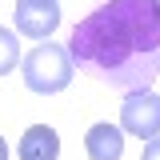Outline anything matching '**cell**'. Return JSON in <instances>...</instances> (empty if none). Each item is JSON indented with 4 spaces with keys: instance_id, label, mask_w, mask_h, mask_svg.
<instances>
[{
    "instance_id": "9",
    "label": "cell",
    "mask_w": 160,
    "mask_h": 160,
    "mask_svg": "<svg viewBox=\"0 0 160 160\" xmlns=\"http://www.w3.org/2000/svg\"><path fill=\"white\" fill-rule=\"evenodd\" d=\"M0 160H8V140L0 136Z\"/></svg>"
},
{
    "instance_id": "7",
    "label": "cell",
    "mask_w": 160,
    "mask_h": 160,
    "mask_svg": "<svg viewBox=\"0 0 160 160\" xmlns=\"http://www.w3.org/2000/svg\"><path fill=\"white\" fill-rule=\"evenodd\" d=\"M16 64H20V40H16V32H8L0 24V76H8Z\"/></svg>"
},
{
    "instance_id": "5",
    "label": "cell",
    "mask_w": 160,
    "mask_h": 160,
    "mask_svg": "<svg viewBox=\"0 0 160 160\" xmlns=\"http://www.w3.org/2000/svg\"><path fill=\"white\" fill-rule=\"evenodd\" d=\"M84 152H88V160H120L124 156V128L108 124V120L92 124L84 132Z\"/></svg>"
},
{
    "instance_id": "6",
    "label": "cell",
    "mask_w": 160,
    "mask_h": 160,
    "mask_svg": "<svg viewBox=\"0 0 160 160\" xmlns=\"http://www.w3.org/2000/svg\"><path fill=\"white\" fill-rule=\"evenodd\" d=\"M16 156L20 160H56L60 156V136L56 128H48V124H32L16 144Z\"/></svg>"
},
{
    "instance_id": "2",
    "label": "cell",
    "mask_w": 160,
    "mask_h": 160,
    "mask_svg": "<svg viewBox=\"0 0 160 160\" xmlns=\"http://www.w3.org/2000/svg\"><path fill=\"white\" fill-rule=\"evenodd\" d=\"M72 72H76V64H72V56H68V44H52V40H40L36 48L20 60L24 88L36 92V96L64 92V88L72 84Z\"/></svg>"
},
{
    "instance_id": "3",
    "label": "cell",
    "mask_w": 160,
    "mask_h": 160,
    "mask_svg": "<svg viewBox=\"0 0 160 160\" xmlns=\"http://www.w3.org/2000/svg\"><path fill=\"white\" fill-rule=\"evenodd\" d=\"M120 128L140 136V140L160 136V96L152 88H136V92L124 96V104H120Z\"/></svg>"
},
{
    "instance_id": "4",
    "label": "cell",
    "mask_w": 160,
    "mask_h": 160,
    "mask_svg": "<svg viewBox=\"0 0 160 160\" xmlns=\"http://www.w3.org/2000/svg\"><path fill=\"white\" fill-rule=\"evenodd\" d=\"M16 32L32 40H48L60 28V0H16Z\"/></svg>"
},
{
    "instance_id": "8",
    "label": "cell",
    "mask_w": 160,
    "mask_h": 160,
    "mask_svg": "<svg viewBox=\"0 0 160 160\" xmlns=\"http://www.w3.org/2000/svg\"><path fill=\"white\" fill-rule=\"evenodd\" d=\"M140 160H160V136L144 144V156H140Z\"/></svg>"
},
{
    "instance_id": "1",
    "label": "cell",
    "mask_w": 160,
    "mask_h": 160,
    "mask_svg": "<svg viewBox=\"0 0 160 160\" xmlns=\"http://www.w3.org/2000/svg\"><path fill=\"white\" fill-rule=\"evenodd\" d=\"M68 56L100 84L124 92L160 76V0H108L68 36Z\"/></svg>"
}]
</instances>
